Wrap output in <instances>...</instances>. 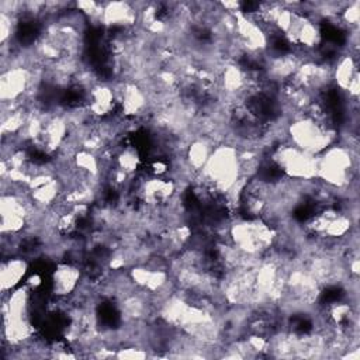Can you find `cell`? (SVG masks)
<instances>
[{
  "mask_svg": "<svg viewBox=\"0 0 360 360\" xmlns=\"http://www.w3.org/2000/svg\"><path fill=\"white\" fill-rule=\"evenodd\" d=\"M82 266L72 262H58L52 273V295L56 298L70 297L80 285Z\"/></svg>",
  "mask_w": 360,
  "mask_h": 360,
  "instance_id": "obj_1",
  "label": "cell"
},
{
  "mask_svg": "<svg viewBox=\"0 0 360 360\" xmlns=\"http://www.w3.org/2000/svg\"><path fill=\"white\" fill-rule=\"evenodd\" d=\"M30 260L24 256H10L1 259L0 266V290L1 295H6L20 287L21 280L28 273Z\"/></svg>",
  "mask_w": 360,
  "mask_h": 360,
  "instance_id": "obj_2",
  "label": "cell"
}]
</instances>
